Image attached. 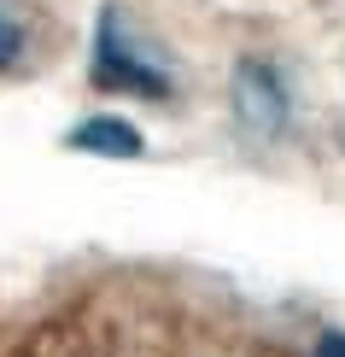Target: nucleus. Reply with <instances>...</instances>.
<instances>
[{"mask_svg":"<svg viewBox=\"0 0 345 357\" xmlns=\"http://www.w3.org/2000/svg\"><path fill=\"white\" fill-rule=\"evenodd\" d=\"M94 88H106V94H146V100L170 94V77L129 41L117 6L100 12V29H94Z\"/></svg>","mask_w":345,"mask_h":357,"instance_id":"f257e3e1","label":"nucleus"},{"mask_svg":"<svg viewBox=\"0 0 345 357\" xmlns=\"http://www.w3.org/2000/svg\"><path fill=\"white\" fill-rule=\"evenodd\" d=\"M234 112L258 141H275L281 129H287V88H281V70L263 65V59H246V65L234 70Z\"/></svg>","mask_w":345,"mask_h":357,"instance_id":"f03ea898","label":"nucleus"},{"mask_svg":"<svg viewBox=\"0 0 345 357\" xmlns=\"http://www.w3.org/2000/svg\"><path fill=\"white\" fill-rule=\"evenodd\" d=\"M65 141L77 146V153H100V158H141L146 153L141 129L123 123V117H88V123H77Z\"/></svg>","mask_w":345,"mask_h":357,"instance_id":"7ed1b4c3","label":"nucleus"},{"mask_svg":"<svg viewBox=\"0 0 345 357\" xmlns=\"http://www.w3.org/2000/svg\"><path fill=\"white\" fill-rule=\"evenodd\" d=\"M18 53H24V24L12 18L6 6H0V70H6V65H18Z\"/></svg>","mask_w":345,"mask_h":357,"instance_id":"20e7f679","label":"nucleus"},{"mask_svg":"<svg viewBox=\"0 0 345 357\" xmlns=\"http://www.w3.org/2000/svg\"><path fill=\"white\" fill-rule=\"evenodd\" d=\"M316 357H345V334H322L316 340Z\"/></svg>","mask_w":345,"mask_h":357,"instance_id":"39448f33","label":"nucleus"}]
</instances>
